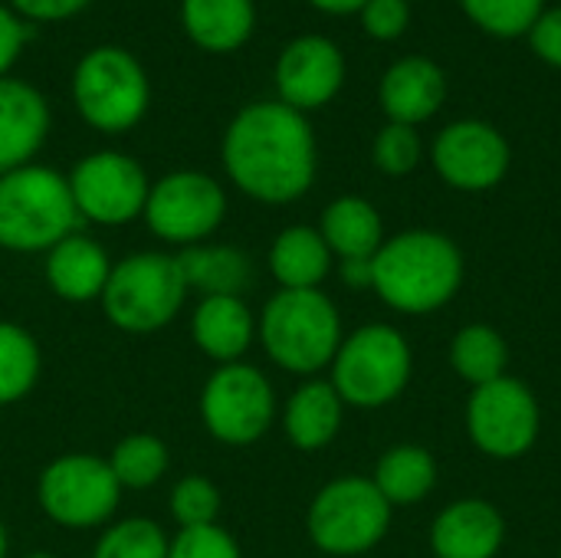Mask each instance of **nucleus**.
<instances>
[{"instance_id":"nucleus-24","label":"nucleus","mask_w":561,"mask_h":558,"mask_svg":"<svg viewBox=\"0 0 561 558\" xmlns=\"http://www.w3.org/2000/svg\"><path fill=\"white\" fill-rule=\"evenodd\" d=\"M184 273L187 293L204 296H243L253 283V260L227 243H197L174 253Z\"/></svg>"},{"instance_id":"nucleus-12","label":"nucleus","mask_w":561,"mask_h":558,"mask_svg":"<svg viewBox=\"0 0 561 558\" xmlns=\"http://www.w3.org/2000/svg\"><path fill=\"white\" fill-rule=\"evenodd\" d=\"M542 414L533 388L513 375L473 388L467 401V434L493 460H519L539 441Z\"/></svg>"},{"instance_id":"nucleus-17","label":"nucleus","mask_w":561,"mask_h":558,"mask_svg":"<svg viewBox=\"0 0 561 558\" xmlns=\"http://www.w3.org/2000/svg\"><path fill=\"white\" fill-rule=\"evenodd\" d=\"M108 273H112L108 250L79 230L69 234L66 240H59L46 253V263H43V276H46V286L53 289V296L62 303H72V306L99 303L105 293Z\"/></svg>"},{"instance_id":"nucleus-41","label":"nucleus","mask_w":561,"mask_h":558,"mask_svg":"<svg viewBox=\"0 0 561 558\" xmlns=\"http://www.w3.org/2000/svg\"><path fill=\"white\" fill-rule=\"evenodd\" d=\"M10 556V539H7V526H3V520H0V558Z\"/></svg>"},{"instance_id":"nucleus-18","label":"nucleus","mask_w":561,"mask_h":558,"mask_svg":"<svg viewBox=\"0 0 561 558\" xmlns=\"http://www.w3.org/2000/svg\"><path fill=\"white\" fill-rule=\"evenodd\" d=\"M49 135V105L23 79H0V174L33 164Z\"/></svg>"},{"instance_id":"nucleus-26","label":"nucleus","mask_w":561,"mask_h":558,"mask_svg":"<svg viewBox=\"0 0 561 558\" xmlns=\"http://www.w3.org/2000/svg\"><path fill=\"white\" fill-rule=\"evenodd\" d=\"M371 483L391 503V510L417 506L437 487V460L421 444H394L378 457Z\"/></svg>"},{"instance_id":"nucleus-20","label":"nucleus","mask_w":561,"mask_h":558,"mask_svg":"<svg viewBox=\"0 0 561 558\" xmlns=\"http://www.w3.org/2000/svg\"><path fill=\"white\" fill-rule=\"evenodd\" d=\"M191 339L217 365L243 362L256 342V316L243 296H204L191 312Z\"/></svg>"},{"instance_id":"nucleus-11","label":"nucleus","mask_w":561,"mask_h":558,"mask_svg":"<svg viewBox=\"0 0 561 558\" xmlns=\"http://www.w3.org/2000/svg\"><path fill=\"white\" fill-rule=\"evenodd\" d=\"M227 217V194L217 178L204 171H171L148 191L141 220L168 247L207 243Z\"/></svg>"},{"instance_id":"nucleus-36","label":"nucleus","mask_w":561,"mask_h":558,"mask_svg":"<svg viewBox=\"0 0 561 558\" xmlns=\"http://www.w3.org/2000/svg\"><path fill=\"white\" fill-rule=\"evenodd\" d=\"M529 36V46L533 53L561 69V7H552V10H542V16L533 23V30L526 33Z\"/></svg>"},{"instance_id":"nucleus-30","label":"nucleus","mask_w":561,"mask_h":558,"mask_svg":"<svg viewBox=\"0 0 561 558\" xmlns=\"http://www.w3.org/2000/svg\"><path fill=\"white\" fill-rule=\"evenodd\" d=\"M171 539L148 516L108 523L92 549V558H168Z\"/></svg>"},{"instance_id":"nucleus-7","label":"nucleus","mask_w":561,"mask_h":558,"mask_svg":"<svg viewBox=\"0 0 561 558\" xmlns=\"http://www.w3.org/2000/svg\"><path fill=\"white\" fill-rule=\"evenodd\" d=\"M72 102L89 128L122 135L145 118L151 86L141 62L128 49L95 46L76 62Z\"/></svg>"},{"instance_id":"nucleus-5","label":"nucleus","mask_w":561,"mask_h":558,"mask_svg":"<svg viewBox=\"0 0 561 558\" xmlns=\"http://www.w3.org/2000/svg\"><path fill=\"white\" fill-rule=\"evenodd\" d=\"M187 296L178 257L164 250H141L112 263L99 303L115 329L128 335H151L181 316Z\"/></svg>"},{"instance_id":"nucleus-32","label":"nucleus","mask_w":561,"mask_h":558,"mask_svg":"<svg viewBox=\"0 0 561 558\" xmlns=\"http://www.w3.org/2000/svg\"><path fill=\"white\" fill-rule=\"evenodd\" d=\"M171 516L178 523V529H197V526H214L220 516V490L201 477V474H187L171 487Z\"/></svg>"},{"instance_id":"nucleus-4","label":"nucleus","mask_w":561,"mask_h":558,"mask_svg":"<svg viewBox=\"0 0 561 558\" xmlns=\"http://www.w3.org/2000/svg\"><path fill=\"white\" fill-rule=\"evenodd\" d=\"M82 224L69 178L46 164L0 174V250L49 253Z\"/></svg>"},{"instance_id":"nucleus-6","label":"nucleus","mask_w":561,"mask_h":558,"mask_svg":"<svg viewBox=\"0 0 561 558\" xmlns=\"http://www.w3.org/2000/svg\"><path fill=\"white\" fill-rule=\"evenodd\" d=\"M329 372V382L345 408L378 411L404 395L414 372V355L394 326L371 322L342 339Z\"/></svg>"},{"instance_id":"nucleus-35","label":"nucleus","mask_w":561,"mask_h":558,"mask_svg":"<svg viewBox=\"0 0 561 558\" xmlns=\"http://www.w3.org/2000/svg\"><path fill=\"white\" fill-rule=\"evenodd\" d=\"M358 16H362L365 33L375 39H398L411 23L408 0H365Z\"/></svg>"},{"instance_id":"nucleus-1","label":"nucleus","mask_w":561,"mask_h":558,"mask_svg":"<svg viewBox=\"0 0 561 558\" xmlns=\"http://www.w3.org/2000/svg\"><path fill=\"white\" fill-rule=\"evenodd\" d=\"M220 161L240 194L276 207L293 204L316 181V135L306 115L279 99L253 102L227 125Z\"/></svg>"},{"instance_id":"nucleus-31","label":"nucleus","mask_w":561,"mask_h":558,"mask_svg":"<svg viewBox=\"0 0 561 558\" xmlns=\"http://www.w3.org/2000/svg\"><path fill=\"white\" fill-rule=\"evenodd\" d=\"M463 13L490 36H526L542 16L546 0H460Z\"/></svg>"},{"instance_id":"nucleus-39","label":"nucleus","mask_w":561,"mask_h":558,"mask_svg":"<svg viewBox=\"0 0 561 558\" xmlns=\"http://www.w3.org/2000/svg\"><path fill=\"white\" fill-rule=\"evenodd\" d=\"M339 276L348 289H371V260H339Z\"/></svg>"},{"instance_id":"nucleus-43","label":"nucleus","mask_w":561,"mask_h":558,"mask_svg":"<svg viewBox=\"0 0 561 558\" xmlns=\"http://www.w3.org/2000/svg\"><path fill=\"white\" fill-rule=\"evenodd\" d=\"M559 558H561V549H559Z\"/></svg>"},{"instance_id":"nucleus-25","label":"nucleus","mask_w":561,"mask_h":558,"mask_svg":"<svg viewBox=\"0 0 561 558\" xmlns=\"http://www.w3.org/2000/svg\"><path fill=\"white\" fill-rule=\"evenodd\" d=\"M181 23L194 46L233 53L253 36L256 7L253 0H181Z\"/></svg>"},{"instance_id":"nucleus-34","label":"nucleus","mask_w":561,"mask_h":558,"mask_svg":"<svg viewBox=\"0 0 561 558\" xmlns=\"http://www.w3.org/2000/svg\"><path fill=\"white\" fill-rule=\"evenodd\" d=\"M168 558H243V549L220 523H214L197 529H178L168 546Z\"/></svg>"},{"instance_id":"nucleus-21","label":"nucleus","mask_w":561,"mask_h":558,"mask_svg":"<svg viewBox=\"0 0 561 558\" xmlns=\"http://www.w3.org/2000/svg\"><path fill=\"white\" fill-rule=\"evenodd\" d=\"M345 418V401L332 388L329 378H306L283 408V431L296 451L316 454L329 447Z\"/></svg>"},{"instance_id":"nucleus-10","label":"nucleus","mask_w":561,"mask_h":558,"mask_svg":"<svg viewBox=\"0 0 561 558\" xmlns=\"http://www.w3.org/2000/svg\"><path fill=\"white\" fill-rule=\"evenodd\" d=\"M201 424L227 447H250L270 434L276 421L273 382L250 362L217 365L201 388Z\"/></svg>"},{"instance_id":"nucleus-3","label":"nucleus","mask_w":561,"mask_h":558,"mask_svg":"<svg viewBox=\"0 0 561 558\" xmlns=\"http://www.w3.org/2000/svg\"><path fill=\"white\" fill-rule=\"evenodd\" d=\"M256 339L276 368L316 378L332 365L345 335L339 306L322 289H279L256 316Z\"/></svg>"},{"instance_id":"nucleus-14","label":"nucleus","mask_w":561,"mask_h":558,"mask_svg":"<svg viewBox=\"0 0 561 558\" xmlns=\"http://www.w3.org/2000/svg\"><path fill=\"white\" fill-rule=\"evenodd\" d=\"M513 164L510 141L500 128L480 118H460L447 125L434 141V168L437 174L467 194H480L496 187Z\"/></svg>"},{"instance_id":"nucleus-23","label":"nucleus","mask_w":561,"mask_h":558,"mask_svg":"<svg viewBox=\"0 0 561 558\" xmlns=\"http://www.w3.org/2000/svg\"><path fill=\"white\" fill-rule=\"evenodd\" d=\"M266 266L279 283V289H319L332 273L335 257L325 247L319 227L296 224L276 234Z\"/></svg>"},{"instance_id":"nucleus-15","label":"nucleus","mask_w":561,"mask_h":558,"mask_svg":"<svg viewBox=\"0 0 561 558\" xmlns=\"http://www.w3.org/2000/svg\"><path fill=\"white\" fill-rule=\"evenodd\" d=\"M273 79L279 102L306 115L339 95L345 82V56L329 36L306 33L283 46Z\"/></svg>"},{"instance_id":"nucleus-13","label":"nucleus","mask_w":561,"mask_h":558,"mask_svg":"<svg viewBox=\"0 0 561 558\" xmlns=\"http://www.w3.org/2000/svg\"><path fill=\"white\" fill-rule=\"evenodd\" d=\"M69 191L82 220L99 227H125L145 214L151 181L125 151H92L72 164Z\"/></svg>"},{"instance_id":"nucleus-2","label":"nucleus","mask_w":561,"mask_h":558,"mask_svg":"<svg viewBox=\"0 0 561 558\" xmlns=\"http://www.w3.org/2000/svg\"><path fill=\"white\" fill-rule=\"evenodd\" d=\"M371 293L404 316L444 309L463 286V253L437 230H404L385 237L371 257Z\"/></svg>"},{"instance_id":"nucleus-28","label":"nucleus","mask_w":561,"mask_h":558,"mask_svg":"<svg viewBox=\"0 0 561 558\" xmlns=\"http://www.w3.org/2000/svg\"><path fill=\"white\" fill-rule=\"evenodd\" d=\"M43 372V352L33 332L0 319V408L30 398Z\"/></svg>"},{"instance_id":"nucleus-29","label":"nucleus","mask_w":561,"mask_h":558,"mask_svg":"<svg viewBox=\"0 0 561 558\" xmlns=\"http://www.w3.org/2000/svg\"><path fill=\"white\" fill-rule=\"evenodd\" d=\"M122 490H151L171 467V451L154 434H128L105 457Z\"/></svg>"},{"instance_id":"nucleus-16","label":"nucleus","mask_w":561,"mask_h":558,"mask_svg":"<svg viewBox=\"0 0 561 558\" xmlns=\"http://www.w3.org/2000/svg\"><path fill=\"white\" fill-rule=\"evenodd\" d=\"M506 543L503 513L480 497H467L440 510L431 526V549L437 558H496Z\"/></svg>"},{"instance_id":"nucleus-42","label":"nucleus","mask_w":561,"mask_h":558,"mask_svg":"<svg viewBox=\"0 0 561 558\" xmlns=\"http://www.w3.org/2000/svg\"><path fill=\"white\" fill-rule=\"evenodd\" d=\"M23 558H56V556H49V553H26Z\"/></svg>"},{"instance_id":"nucleus-22","label":"nucleus","mask_w":561,"mask_h":558,"mask_svg":"<svg viewBox=\"0 0 561 558\" xmlns=\"http://www.w3.org/2000/svg\"><path fill=\"white\" fill-rule=\"evenodd\" d=\"M319 234L335 260H371L385 243V220L371 201L345 194L322 210Z\"/></svg>"},{"instance_id":"nucleus-27","label":"nucleus","mask_w":561,"mask_h":558,"mask_svg":"<svg viewBox=\"0 0 561 558\" xmlns=\"http://www.w3.org/2000/svg\"><path fill=\"white\" fill-rule=\"evenodd\" d=\"M450 368L473 388L490 385L506 375L510 345L493 326H483V322L463 326L450 339Z\"/></svg>"},{"instance_id":"nucleus-19","label":"nucleus","mask_w":561,"mask_h":558,"mask_svg":"<svg viewBox=\"0 0 561 558\" xmlns=\"http://www.w3.org/2000/svg\"><path fill=\"white\" fill-rule=\"evenodd\" d=\"M381 109L391 122L401 125H421L434 118L447 99V79L444 69L427 56H404L388 66L378 86Z\"/></svg>"},{"instance_id":"nucleus-38","label":"nucleus","mask_w":561,"mask_h":558,"mask_svg":"<svg viewBox=\"0 0 561 558\" xmlns=\"http://www.w3.org/2000/svg\"><path fill=\"white\" fill-rule=\"evenodd\" d=\"M23 43H26V23H23L13 10L0 7V79H3V76L10 72V66L16 62Z\"/></svg>"},{"instance_id":"nucleus-37","label":"nucleus","mask_w":561,"mask_h":558,"mask_svg":"<svg viewBox=\"0 0 561 558\" xmlns=\"http://www.w3.org/2000/svg\"><path fill=\"white\" fill-rule=\"evenodd\" d=\"M16 16H26L30 23H59L85 10L92 0H10Z\"/></svg>"},{"instance_id":"nucleus-9","label":"nucleus","mask_w":561,"mask_h":558,"mask_svg":"<svg viewBox=\"0 0 561 558\" xmlns=\"http://www.w3.org/2000/svg\"><path fill=\"white\" fill-rule=\"evenodd\" d=\"M122 487L99 454H62L49 460L36 480V503L43 516L62 529H99L108 526L118 503Z\"/></svg>"},{"instance_id":"nucleus-40","label":"nucleus","mask_w":561,"mask_h":558,"mask_svg":"<svg viewBox=\"0 0 561 558\" xmlns=\"http://www.w3.org/2000/svg\"><path fill=\"white\" fill-rule=\"evenodd\" d=\"M316 10H322V13H358L362 7H365V0H309Z\"/></svg>"},{"instance_id":"nucleus-33","label":"nucleus","mask_w":561,"mask_h":558,"mask_svg":"<svg viewBox=\"0 0 561 558\" xmlns=\"http://www.w3.org/2000/svg\"><path fill=\"white\" fill-rule=\"evenodd\" d=\"M424 145L414 125H401V122H388L371 145V161L381 174L388 178H404L421 164Z\"/></svg>"},{"instance_id":"nucleus-8","label":"nucleus","mask_w":561,"mask_h":558,"mask_svg":"<svg viewBox=\"0 0 561 558\" xmlns=\"http://www.w3.org/2000/svg\"><path fill=\"white\" fill-rule=\"evenodd\" d=\"M391 526V503L378 493L371 477H339L325 483L306 513L312 546L329 558L371 553Z\"/></svg>"}]
</instances>
